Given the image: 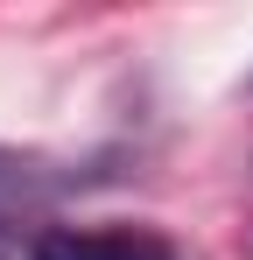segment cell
Instances as JSON below:
<instances>
[{
	"instance_id": "obj_1",
	"label": "cell",
	"mask_w": 253,
	"mask_h": 260,
	"mask_svg": "<svg viewBox=\"0 0 253 260\" xmlns=\"http://www.w3.org/2000/svg\"><path fill=\"white\" fill-rule=\"evenodd\" d=\"M120 155H42V148H0V225H36L64 211L84 190H106Z\"/></svg>"
},
{
	"instance_id": "obj_2",
	"label": "cell",
	"mask_w": 253,
	"mask_h": 260,
	"mask_svg": "<svg viewBox=\"0 0 253 260\" xmlns=\"http://www.w3.org/2000/svg\"><path fill=\"white\" fill-rule=\"evenodd\" d=\"M28 260H176L162 232H78V225H42L28 239Z\"/></svg>"
},
{
	"instance_id": "obj_3",
	"label": "cell",
	"mask_w": 253,
	"mask_h": 260,
	"mask_svg": "<svg viewBox=\"0 0 253 260\" xmlns=\"http://www.w3.org/2000/svg\"><path fill=\"white\" fill-rule=\"evenodd\" d=\"M246 91H253V78H246Z\"/></svg>"
}]
</instances>
